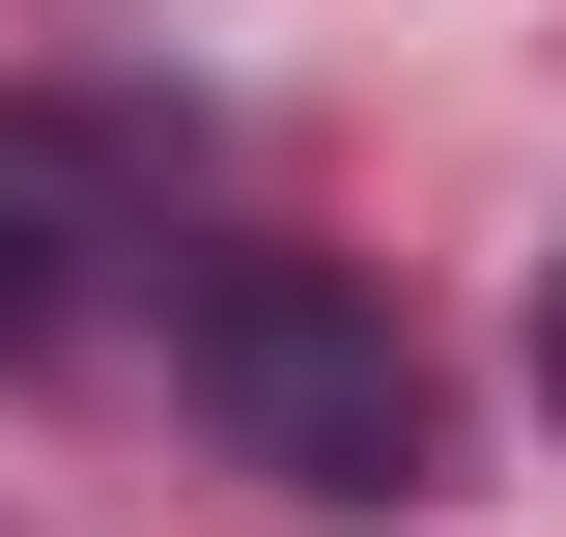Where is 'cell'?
<instances>
[{
    "mask_svg": "<svg viewBox=\"0 0 566 537\" xmlns=\"http://www.w3.org/2000/svg\"><path fill=\"white\" fill-rule=\"evenodd\" d=\"M85 255H142V141L114 114H0V339H57Z\"/></svg>",
    "mask_w": 566,
    "mask_h": 537,
    "instance_id": "7a4b0ae2",
    "label": "cell"
},
{
    "mask_svg": "<svg viewBox=\"0 0 566 537\" xmlns=\"http://www.w3.org/2000/svg\"><path fill=\"white\" fill-rule=\"evenodd\" d=\"M170 368H199V424L283 509H397L424 481V368H397V312H368L340 255H199L170 283Z\"/></svg>",
    "mask_w": 566,
    "mask_h": 537,
    "instance_id": "6da1fadb",
    "label": "cell"
},
{
    "mask_svg": "<svg viewBox=\"0 0 566 537\" xmlns=\"http://www.w3.org/2000/svg\"><path fill=\"white\" fill-rule=\"evenodd\" d=\"M538 424H566V283H538Z\"/></svg>",
    "mask_w": 566,
    "mask_h": 537,
    "instance_id": "3957f363",
    "label": "cell"
}]
</instances>
